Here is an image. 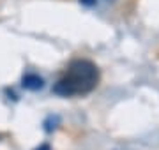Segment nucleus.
Instances as JSON below:
<instances>
[{
  "label": "nucleus",
  "mask_w": 159,
  "mask_h": 150,
  "mask_svg": "<svg viewBox=\"0 0 159 150\" xmlns=\"http://www.w3.org/2000/svg\"><path fill=\"white\" fill-rule=\"evenodd\" d=\"M99 81V69L90 60L78 58L67 65L64 76L53 85V94L60 97H74L85 95L97 87Z\"/></svg>",
  "instance_id": "nucleus-1"
},
{
  "label": "nucleus",
  "mask_w": 159,
  "mask_h": 150,
  "mask_svg": "<svg viewBox=\"0 0 159 150\" xmlns=\"http://www.w3.org/2000/svg\"><path fill=\"white\" fill-rule=\"evenodd\" d=\"M21 87L25 90L35 92V90H41V88L44 87V80L39 74H35V73H29V74H25L21 78Z\"/></svg>",
  "instance_id": "nucleus-2"
},
{
  "label": "nucleus",
  "mask_w": 159,
  "mask_h": 150,
  "mask_svg": "<svg viewBox=\"0 0 159 150\" xmlns=\"http://www.w3.org/2000/svg\"><path fill=\"white\" fill-rule=\"evenodd\" d=\"M43 126H44V131L46 133H53L58 126H60V117L58 115H50L46 117V120L43 122Z\"/></svg>",
  "instance_id": "nucleus-3"
},
{
  "label": "nucleus",
  "mask_w": 159,
  "mask_h": 150,
  "mask_svg": "<svg viewBox=\"0 0 159 150\" xmlns=\"http://www.w3.org/2000/svg\"><path fill=\"white\" fill-rule=\"evenodd\" d=\"M35 150H50V145H48V143H43V145H39Z\"/></svg>",
  "instance_id": "nucleus-4"
}]
</instances>
